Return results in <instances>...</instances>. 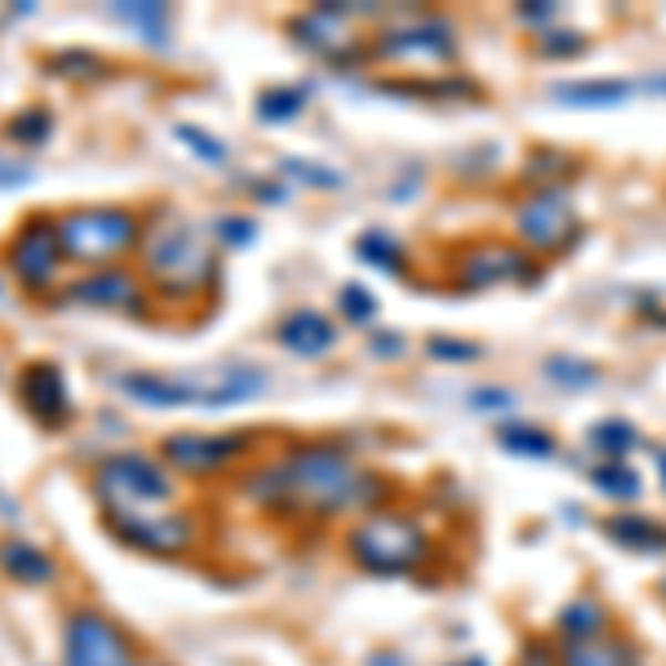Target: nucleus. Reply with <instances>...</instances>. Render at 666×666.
I'll use <instances>...</instances> for the list:
<instances>
[{"mask_svg": "<svg viewBox=\"0 0 666 666\" xmlns=\"http://www.w3.org/2000/svg\"><path fill=\"white\" fill-rule=\"evenodd\" d=\"M520 271H524V267H520V258H516V253H507V249H480V253H471V258H467L462 280H467L471 289H485V284H498V280L520 275Z\"/></svg>", "mask_w": 666, "mask_h": 666, "instance_id": "nucleus-18", "label": "nucleus"}, {"mask_svg": "<svg viewBox=\"0 0 666 666\" xmlns=\"http://www.w3.org/2000/svg\"><path fill=\"white\" fill-rule=\"evenodd\" d=\"M462 666H485V662H462Z\"/></svg>", "mask_w": 666, "mask_h": 666, "instance_id": "nucleus-40", "label": "nucleus"}, {"mask_svg": "<svg viewBox=\"0 0 666 666\" xmlns=\"http://www.w3.org/2000/svg\"><path fill=\"white\" fill-rule=\"evenodd\" d=\"M431 352L436 356H458V361H476L480 356V347H471V343H431Z\"/></svg>", "mask_w": 666, "mask_h": 666, "instance_id": "nucleus-35", "label": "nucleus"}, {"mask_svg": "<svg viewBox=\"0 0 666 666\" xmlns=\"http://www.w3.org/2000/svg\"><path fill=\"white\" fill-rule=\"evenodd\" d=\"M600 622H604V613H600V604H591V600H577V604H569V608L560 613L564 635H595Z\"/></svg>", "mask_w": 666, "mask_h": 666, "instance_id": "nucleus-25", "label": "nucleus"}, {"mask_svg": "<svg viewBox=\"0 0 666 666\" xmlns=\"http://www.w3.org/2000/svg\"><path fill=\"white\" fill-rule=\"evenodd\" d=\"M343 311H347L352 320H370V315H374V298H370L361 284H347V293H343Z\"/></svg>", "mask_w": 666, "mask_h": 666, "instance_id": "nucleus-32", "label": "nucleus"}, {"mask_svg": "<svg viewBox=\"0 0 666 666\" xmlns=\"http://www.w3.org/2000/svg\"><path fill=\"white\" fill-rule=\"evenodd\" d=\"M302 103H306L302 90H267L258 98V116L262 121H289L293 112H302Z\"/></svg>", "mask_w": 666, "mask_h": 666, "instance_id": "nucleus-23", "label": "nucleus"}, {"mask_svg": "<svg viewBox=\"0 0 666 666\" xmlns=\"http://www.w3.org/2000/svg\"><path fill=\"white\" fill-rule=\"evenodd\" d=\"M524 19H551V6H533V10H524Z\"/></svg>", "mask_w": 666, "mask_h": 666, "instance_id": "nucleus-38", "label": "nucleus"}, {"mask_svg": "<svg viewBox=\"0 0 666 666\" xmlns=\"http://www.w3.org/2000/svg\"><path fill=\"white\" fill-rule=\"evenodd\" d=\"M72 298L81 302H94V306H125V311H138V293H134V280L125 271H98L90 280H81L72 289Z\"/></svg>", "mask_w": 666, "mask_h": 666, "instance_id": "nucleus-16", "label": "nucleus"}, {"mask_svg": "<svg viewBox=\"0 0 666 666\" xmlns=\"http://www.w3.org/2000/svg\"><path fill=\"white\" fill-rule=\"evenodd\" d=\"M284 169H289V174H298V178H306V183H315V187H339V183H343L333 169H324V165H306V160H284Z\"/></svg>", "mask_w": 666, "mask_h": 666, "instance_id": "nucleus-31", "label": "nucleus"}, {"mask_svg": "<svg viewBox=\"0 0 666 666\" xmlns=\"http://www.w3.org/2000/svg\"><path fill=\"white\" fill-rule=\"evenodd\" d=\"M19 396H23L28 414H32L37 423H45V427H54V423H63V418L72 414L67 378H63V370H59L54 361H37V365H28V370H23V378H19Z\"/></svg>", "mask_w": 666, "mask_h": 666, "instance_id": "nucleus-8", "label": "nucleus"}, {"mask_svg": "<svg viewBox=\"0 0 666 666\" xmlns=\"http://www.w3.org/2000/svg\"><path fill=\"white\" fill-rule=\"evenodd\" d=\"M258 493H267L271 502H298L311 511H347L356 502H365L374 493V480L333 445H306L298 454H289L280 467H271L258 485Z\"/></svg>", "mask_w": 666, "mask_h": 666, "instance_id": "nucleus-2", "label": "nucleus"}, {"mask_svg": "<svg viewBox=\"0 0 666 666\" xmlns=\"http://www.w3.org/2000/svg\"><path fill=\"white\" fill-rule=\"evenodd\" d=\"M178 138L191 143V152L205 156L209 165H222V160H227V152L218 147V138H209V134H200V129H191V125H178Z\"/></svg>", "mask_w": 666, "mask_h": 666, "instance_id": "nucleus-29", "label": "nucleus"}, {"mask_svg": "<svg viewBox=\"0 0 666 666\" xmlns=\"http://www.w3.org/2000/svg\"><path fill=\"white\" fill-rule=\"evenodd\" d=\"M423 533L405 516H370L352 533V555L374 573H405L423 560Z\"/></svg>", "mask_w": 666, "mask_h": 666, "instance_id": "nucleus-5", "label": "nucleus"}, {"mask_svg": "<svg viewBox=\"0 0 666 666\" xmlns=\"http://www.w3.org/2000/svg\"><path fill=\"white\" fill-rule=\"evenodd\" d=\"M547 374L560 378V383H595V370L573 365V361H555V365H547Z\"/></svg>", "mask_w": 666, "mask_h": 666, "instance_id": "nucleus-33", "label": "nucleus"}, {"mask_svg": "<svg viewBox=\"0 0 666 666\" xmlns=\"http://www.w3.org/2000/svg\"><path fill=\"white\" fill-rule=\"evenodd\" d=\"M218 231H222V240H231V244H249V240H253V227H249V222H231V218H222V222H218Z\"/></svg>", "mask_w": 666, "mask_h": 666, "instance_id": "nucleus-34", "label": "nucleus"}, {"mask_svg": "<svg viewBox=\"0 0 666 666\" xmlns=\"http://www.w3.org/2000/svg\"><path fill=\"white\" fill-rule=\"evenodd\" d=\"M280 343L298 356H324L333 347V324L315 311H293L284 324H280Z\"/></svg>", "mask_w": 666, "mask_h": 666, "instance_id": "nucleus-12", "label": "nucleus"}, {"mask_svg": "<svg viewBox=\"0 0 666 666\" xmlns=\"http://www.w3.org/2000/svg\"><path fill=\"white\" fill-rule=\"evenodd\" d=\"M240 449H244L240 436H174V440H165V458L183 471H214Z\"/></svg>", "mask_w": 666, "mask_h": 666, "instance_id": "nucleus-11", "label": "nucleus"}, {"mask_svg": "<svg viewBox=\"0 0 666 666\" xmlns=\"http://www.w3.org/2000/svg\"><path fill=\"white\" fill-rule=\"evenodd\" d=\"M631 94V85L613 81V85H555V98L564 103H582V107H613Z\"/></svg>", "mask_w": 666, "mask_h": 666, "instance_id": "nucleus-21", "label": "nucleus"}, {"mask_svg": "<svg viewBox=\"0 0 666 666\" xmlns=\"http://www.w3.org/2000/svg\"><path fill=\"white\" fill-rule=\"evenodd\" d=\"M134 218L121 214V209H81V214H67L59 222V240H63V253L81 258V262H103V258H116L125 244H134Z\"/></svg>", "mask_w": 666, "mask_h": 666, "instance_id": "nucleus-6", "label": "nucleus"}, {"mask_svg": "<svg viewBox=\"0 0 666 666\" xmlns=\"http://www.w3.org/2000/svg\"><path fill=\"white\" fill-rule=\"evenodd\" d=\"M298 37H306L302 45H311L320 54H339L347 45V14L339 6H320L306 19H298Z\"/></svg>", "mask_w": 666, "mask_h": 666, "instance_id": "nucleus-13", "label": "nucleus"}, {"mask_svg": "<svg viewBox=\"0 0 666 666\" xmlns=\"http://www.w3.org/2000/svg\"><path fill=\"white\" fill-rule=\"evenodd\" d=\"M502 445L516 449V454H533V458H547V454H551V440H547V436H533L529 427H507V431H502Z\"/></svg>", "mask_w": 666, "mask_h": 666, "instance_id": "nucleus-28", "label": "nucleus"}, {"mask_svg": "<svg viewBox=\"0 0 666 666\" xmlns=\"http://www.w3.org/2000/svg\"><path fill=\"white\" fill-rule=\"evenodd\" d=\"M147 267L160 284H174V289H196L200 280H209V249L200 240L196 227L178 222V218H160L147 236Z\"/></svg>", "mask_w": 666, "mask_h": 666, "instance_id": "nucleus-4", "label": "nucleus"}, {"mask_svg": "<svg viewBox=\"0 0 666 666\" xmlns=\"http://www.w3.org/2000/svg\"><path fill=\"white\" fill-rule=\"evenodd\" d=\"M591 445H595V449H604V454H622V449H631V445H635V431H631L626 423H604V427H595V431H591Z\"/></svg>", "mask_w": 666, "mask_h": 666, "instance_id": "nucleus-27", "label": "nucleus"}, {"mask_svg": "<svg viewBox=\"0 0 666 666\" xmlns=\"http://www.w3.org/2000/svg\"><path fill=\"white\" fill-rule=\"evenodd\" d=\"M520 666H551V653H547V648H529V657H524Z\"/></svg>", "mask_w": 666, "mask_h": 666, "instance_id": "nucleus-37", "label": "nucleus"}, {"mask_svg": "<svg viewBox=\"0 0 666 666\" xmlns=\"http://www.w3.org/2000/svg\"><path fill=\"white\" fill-rule=\"evenodd\" d=\"M520 231H524V240H533V244H564L569 236H573V209H569V200L560 196V191H542V196H533L524 209H520Z\"/></svg>", "mask_w": 666, "mask_h": 666, "instance_id": "nucleus-10", "label": "nucleus"}, {"mask_svg": "<svg viewBox=\"0 0 666 666\" xmlns=\"http://www.w3.org/2000/svg\"><path fill=\"white\" fill-rule=\"evenodd\" d=\"M662 480H666V458H662Z\"/></svg>", "mask_w": 666, "mask_h": 666, "instance_id": "nucleus-39", "label": "nucleus"}, {"mask_svg": "<svg viewBox=\"0 0 666 666\" xmlns=\"http://www.w3.org/2000/svg\"><path fill=\"white\" fill-rule=\"evenodd\" d=\"M0 298H6V293H0Z\"/></svg>", "mask_w": 666, "mask_h": 666, "instance_id": "nucleus-42", "label": "nucleus"}, {"mask_svg": "<svg viewBox=\"0 0 666 666\" xmlns=\"http://www.w3.org/2000/svg\"><path fill=\"white\" fill-rule=\"evenodd\" d=\"M591 485L604 489V493H613V498H635L639 493V480L631 476V467H595Z\"/></svg>", "mask_w": 666, "mask_h": 666, "instance_id": "nucleus-26", "label": "nucleus"}, {"mask_svg": "<svg viewBox=\"0 0 666 666\" xmlns=\"http://www.w3.org/2000/svg\"><path fill=\"white\" fill-rule=\"evenodd\" d=\"M560 657L564 666H635V657L617 639H600V635H569Z\"/></svg>", "mask_w": 666, "mask_h": 666, "instance_id": "nucleus-17", "label": "nucleus"}, {"mask_svg": "<svg viewBox=\"0 0 666 666\" xmlns=\"http://www.w3.org/2000/svg\"><path fill=\"white\" fill-rule=\"evenodd\" d=\"M112 14L116 19H125L134 32H143L156 50H165V6H156V0H143V6H125V0H121V6H112Z\"/></svg>", "mask_w": 666, "mask_h": 666, "instance_id": "nucleus-19", "label": "nucleus"}, {"mask_svg": "<svg viewBox=\"0 0 666 666\" xmlns=\"http://www.w3.org/2000/svg\"><path fill=\"white\" fill-rule=\"evenodd\" d=\"M94 485H98V498H103V511H107L112 529L125 542H134L143 551H156V555L183 551L191 542V524L169 511L174 485L156 462L134 458V454L107 458L98 467Z\"/></svg>", "mask_w": 666, "mask_h": 666, "instance_id": "nucleus-1", "label": "nucleus"}, {"mask_svg": "<svg viewBox=\"0 0 666 666\" xmlns=\"http://www.w3.org/2000/svg\"><path fill=\"white\" fill-rule=\"evenodd\" d=\"M67 666H129V648L107 617L76 613L67 622Z\"/></svg>", "mask_w": 666, "mask_h": 666, "instance_id": "nucleus-7", "label": "nucleus"}, {"mask_svg": "<svg viewBox=\"0 0 666 666\" xmlns=\"http://www.w3.org/2000/svg\"><path fill=\"white\" fill-rule=\"evenodd\" d=\"M356 249H361V258H365L370 267H383V271H400V258H396V240H392V236H383V231H365Z\"/></svg>", "mask_w": 666, "mask_h": 666, "instance_id": "nucleus-24", "label": "nucleus"}, {"mask_svg": "<svg viewBox=\"0 0 666 666\" xmlns=\"http://www.w3.org/2000/svg\"><path fill=\"white\" fill-rule=\"evenodd\" d=\"M28 178H32L28 165H6V160H0V187H19V183H28Z\"/></svg>", "mask_w": 666, "mask_h": 666, "instance_id": "nucleus-36", "label": "nucleus"}, {"mask_svg": "<svg viewBox=\"0 0 666 666\" xmlns=\"http://www.w3.org/2000/svg\"><path fill=\"white\" fill-rule=\"evenodd\" d=\"M54 67H59L63 76H76V81H90V76H98V72H103V63H98V59H90V54H59V59H54Z\"/></svg>", "mask_w": 666, "mask_h": 666, "instance_id": "nucleus-30", "label": "nucleus"}, {"mask_svg": "<svg viewBox=\"0 0 666 666\" xmlns=\"http://www.w3.org/2000/svg\"><path fill=\"white\" fill-rule=\"evenodd\" d=\"M0 569H6L14 582H32V586H45L54 577V564L45 551H37L32 542L23 538H10V542H0Z\"/></svg>", "mask_w": 666, "mask_h": 666, "instance_id": "nucleus-14", "label": "nucleus"}, {"mask_svg": "<svg viewBox=\"0 0 666 666\" xmlns=\"http://www.w3.org/2000/svg\"><path fill=\"white\" fill-rule=\"evenodd\" d=\"M657 90H662V94H666V81H657Z\"/></svg>", "mask_w": 666, "mask_h": 666, "instance_id": "nucleus-41", "label": "nucleus"}, {"mask_svg": "<svg viewBox=\"0 0 666 666\" xmlns=\"http://www.w3.org/2000/svg\"><path fill=\"white\" fill-rule=\"evenodd\" d=\"M6 134H10L14 143H23V147H41V143L50 138V112H45V107L19 112V116L6 125Z\"/></svg>", "mask_w": 666, "mask_h": 666, "instance_id": "nucleus-22", "label": "nucleus"}, {"mask_svg": "<svg viewBox=\"0 0 666 666\" xmlns=\"http://www.w3.org/2000/svg\"><path fill=\"white\" fill-rule=\"evenodd\" d=\"M622 547H635V551H662L666 547V533L653 524V520H639V516H617L604 524Z\"/></svg>", "mask_w": 666, "mask_h": 666, "instance_id": "nucleus-20", "label": "nucleus"}, {"mask_svg": "<svg viewBox=\"0 0 666 666\" xmlns=\"http://www.w3.org/2000/svg\"><path fill=\"white\" fill-rule=\"evenodd\" d=\"M267 374L253 365H214L191 374H125L121 392L147 409H227L253 400Z\"/></svg>", "mask_w": 666, "mask_h": 666, "instance_id": "nucleus-3", "label": "nucleus"}, {"mask_svg": "<svg viewBox=\"0 0 666 666\" xmlns=\"http://www.w3.org/2000/svg\"><path fill=\"white\" fill-rule=\"evenodd\" d=\"M454 50V41H449V28L445 23H418V28H405V32H392L383 45H378V54H436V59H445Z\"/></svg>", "mask_w": 666, "mask_h": 666, "instance_id": "nucleus-15", "label": "nucleus"}, {"mask_svg": "<svg viewBox=\"0 0 666 666\" xmlns=\"http://www.w3.org/2000/svg\"><path fill=\"white\" fill-rule=\"evenodd\" d=\"M59 258H63V240H59L54 222H28L10 249V262H14L19 280H28V284H45L54 275Z\"/></svg>", "mask_w": 666, "mask_h": 666, "instance_id": "nucleus-9", "label": "nucleus"}]
</instances>
